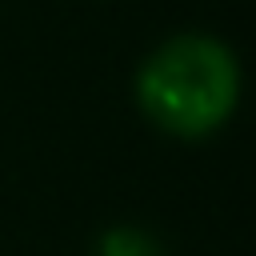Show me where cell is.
<instances>
[{
  "instance_id": "cell-2",
  "label": "cell",
  "mask_w": 256,
  "mask_h": 256,
  "mask_svg": "<svg viewBox=\"0 0 256 256\" xmlns=\"http://www.w3.org/2000/svg\"><path fill=\"white\" fill-rule=\"evenodd\" d=\"M96 256H160V248L140 228H112V232L100 236Z\"/></svg>"
},
{
  "instance_id": "cell-1",
  "label": "cell",
  "mask_w": 256,
  "mask_h": 256,
  "mask_svg": "<svg viewBox=\"0 0 256 256\" xmlns=\"http://www.w3.org/2000/svg\"><path fill=\"white\" fill-rule=\"evenodd\" d=\"M140 108L172 136H208L228 120L240 96L236 56L212 36H176L160 44L136 76Z\"/></svg>"
}]
</instances>
